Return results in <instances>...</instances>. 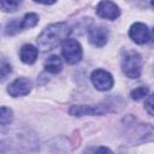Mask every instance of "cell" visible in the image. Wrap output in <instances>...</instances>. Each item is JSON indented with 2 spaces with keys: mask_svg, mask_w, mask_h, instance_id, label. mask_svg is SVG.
I'll use <instances>...</instances> for the list:
<instances>
[{
  "mask_svg": "<svg viewBox=\"0 0 154 154\" xmlns=\"http://www.w3.org/2000/svg\"><path fill=\"white\" fill-rule=\"evenodd\" d=\"M71 30L66 23H54L45 28L37 37V46L41 51H49L64 42L70 35Z\"/></svg>",
  "mask_w": 154,
  "mask_h": 154,
  "instance_id": "obj_1",
  "label": "cell"
},
{
  "mask_svg": "<svg viewBox=\"0 0 154 154\" xmlns=\"http://www.w3.org/2000/svg\"><path fill=\"white\" fill-rule=\"evenodd\" d=\"M20 2L22 0H0V7L5 12H12L17 10Z\"/></svg>",
  "mask_w": 154,
  "mask_h": 154,
  "instance_id": "obj_14",
  "label": "cell"
},
{
  "mask_svg": "<svg viewBox=\"0 0 154 154\" xmlns=\"http://www.w3.org/2000/svg\"><path fill=\"white\" fill-rule=\"evenodd\" d=\"M13 112L10 107H0V124L7 125L12 122Z\"/></svg>",
  "mask_w": 154,
  "mask_h": 154,
  "instance_id": "obj_13",
  "label": "cell"
},
{
  "mask_svg": "<svg viewBox=\"0 0 154 154\" xmlns=\"http://www.w3.org/2000/svg\"><path fill=\"white\" fill-rule=\"evenodd\" d=\"M144 106H146V109L148 111V113L150 116H153V97L152 96H148L147 101L144 102Z\"/></svg>",
  "mask_w": 154,
  "mask_h": 154,
  "instance_id": "obj_17",
  "label": "cell"
},
{
  "mask_svg": "<svg viewBox=\"0 0 154 154\" xmlns=\"http://www.w3.org/2000/svg\"><path fill=\"white\" fill-rule=\"evenodd\" d=\"M129 35L132 41H135L138 45L147 43L150 40V31L148 26L143 23H135L131 25L129 30Z\"/></svg>",
  "mask_w": 154,
  "mask_h": 154,
  "instance_id": "obj_7",
  "label": "cell"
},
{
  "mask_svg": "<svg viewBox=\"0 0 154 154\" xmlns=\"http://www.w3.org/2000/svg\"><path fill=\"white\" fill-rule=\"evenodd\" d=\"M11 72H12L11 65L8 63H6V61H1L0 63V82H4L8 77V75Z\"/></svg>",
  "mask_w": 154,
  "mask_h": 154,
  "instance_id": "obj_15",
  "label": "cell"
},
{
  "mask_svg": "<svg viewBox=\"0 0 154 154\" xmlns=\"http://www.w3.org/2000/svg\"><path fill=\"white\" fill-rule=\"evenodd\" d=\"M61 53L63 57L65 58L67 64H77L81 59H82V47L81 45L73 40V38H66L63 43V48H61Z\"/></svg>",
  "mask_w": 154,
  "mask_h": 154,
  "instance_id": "obj_3",
  "label": "cell"
},
{
  "mask_svg": "<svg viewBox=\"0 0 154 154\" xmlns=\"http://www.w3.org/2000/svg\"><path fill=\"white\" fill-rule=\"evenodd\" d=\"M96 13L97 16H100L101 18H106V19H116L119 17L120 14V10L119 7L111 0H102L97 7H96Z\"/></svg>",
  "mask_w": 154,
  "mask_h": 154,
  "instance_id": "obj_6",
  "label": "cell"
},
{
  "mask_svg": "<svg viewBox=\"0 0 154 154\" xmlns=\"http://www.w3.org/2000/svg\"><path fill=\"white\" fill-rule=\"evenodd\" d=\"M36 2H40V4H45V5H52L54 4L57 0H34Z\"/></svg>",
  "mask_w": 154,
  "mask_h": 154,
  "instance_id": "obj_18",
  "label": "cell"
},
{
  "mask_svg": "<svg viewBox=\"0 0 154 154\" xmlns=\"http://www.w3.org/2000/svg\"><path fill=\"white\" fill-rule=\"evenodd\" d=\"M20 59L23 63L25 64H32L35 63L36 58H37V48L32 45H24L20 48Z\"/></svg>",
  "mask_w": 154,
  "mask_h": 154,
  "instance_id": "obj_10",
  "label": "cell"
},
{
  "mask_svg": "<svg viewBox=\"0 0 154 154\" xmlns=\"http://www.w3.org/2000/svg\"><path fill=\"white\" fill-rule=\"evenodd\" d=\"M30 90H31V82L28 78H24V77L17 78L7 88V93L13 97L26 95V94H29Z\"/></svg>",
  "mask_w": 154,
  "mask_h": 154,
  "instance_id": "obj_8",
  "label": "cell"
},
{
  "mask_svg": "<svg viewBox=\"0 0 154 154\" xmlns=\"http://www.w3.org/2000/svg\"><path fill=\"white\" fill-rule=\"evenodd\" d=\"M107 112V105H81V106H72L70 108V114L75 117L82 116H100Z\"/></svg>",
  "mask_w": 154,
  "mask_h": 154,
  "instance_id": "obj_5",
  "label": "cell"
},
{
  "mask_svg": "<svg viewBox=\"0 0 154 154\" xmlns=\"http://www.w3.org/2000/svg\"><path fill=\"white\" fill-rule=\"evenodd\" d=\"M89 41L95 47H102L108 41V30L103 26H94L89 31Z\"/></svg>",
  "mask_w": 154,
  "mask_h": 154,
  "instance_id": "obj_9",
  "label": "cell"
},
{
  "mask_svg": "<svg viewBox=\"0 0 154 154\" xmlns=\"http://www.w3.org/2000/svg\"><path fill=\"white\" fill-rule=\"evenodd\" d=\"M122 70L129 78H138L142 71V58L137 53H128L122 60Z\"/></svg>",
  "mask_w": 154,
  "mask_h": 154,
  "instance_id": "obj_2",
  "label": "cell"
},
{
  "mask_svg": "<svg viewBox=\"0 0 154 154\" xmlns=\"http://www.w3.org/2000/svg\"><path fill=\"white\" fill-rule=\"evenodd\" d=\"M147 94H148V88L147 87H138V88H136L131 91V97L134 100H141V99L146 97Z\"/></svg>",
  "mask_w": 154,
  "mask_h": 154,
  "instance_id": "obj_16",
  "label": "cell"
},
{
  "mask_svg": "<svg viewBox=\"0 0 154 154\" xmlns=\"http://www.w3.org/2000/svg\"><path fill=\"white\" fill-rule=\"evenodd\" d=\"M37 23H38V16H37L36 13H26V14L23 17V19H22L19 26H20V28H32V26H35Z\"/></svg>",
  "mask_w": 154,
  "mask_h": 154,
  "instance_id": "obj_12",
  "label": "cell"
},
{
  "mask_svg": "<svg viewBox=\"0 0 154 154\" xmlns=\"http://www.w3.org/2000/svg\"><path fill=\"white\" fill-rule=\"evenodd\" d=\"M91 83L94 84V87L99 90H109L112 87H113V77L109 72L105 71V70H101V69H97L95 71H93L91 76Z\"/></svg>",
  "mask_w": 154,
  "mask_h": 154,
  "instance_id": "obj_4",
  "label": "cell"
},
{
  "mask_svg": "<svg viewBox=\"0 0 154 154\" xmlns=\"http://www.w3.org/2000/svg\"><path fill=\"white\" fill-rule=\"evenodd\" d=\"M61 67H63V63H61V59L58 55H51L45 61V69H46V71H48L51 73L60 72Z\"/></svg>",
  "mask_w": 154,
  "mask_h": 154,
  "instance_id": "obj_11",
  "label": "cell"
}]
</instances>
